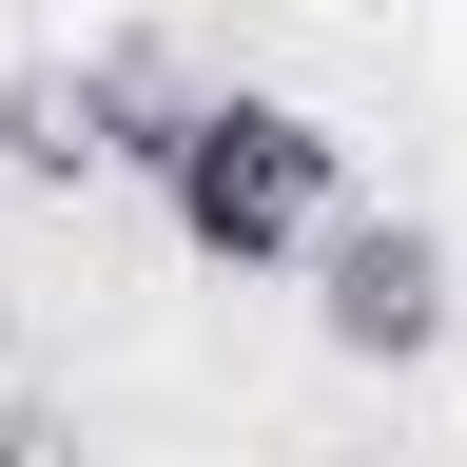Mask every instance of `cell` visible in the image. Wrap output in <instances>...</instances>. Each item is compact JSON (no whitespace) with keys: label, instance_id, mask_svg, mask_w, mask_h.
Here are the masks:
<instances>
[{"label":"cell","instance_id":"obj_1","mask_svg":"<svg viewBox=\"0 0 467 467\" xmlns=\"http://www.w3.org/2000/svg\"><path fill=\"white\" fill-rule=\"evenodd\" d=\"M156 214L195 234L214 273H312V234L350 214V137H331L312 98L214 78L195 117H175V156H156Z\"/></svg>","mask_w":467,"mask_h":467},{"label":"cell","instance_id":"obj_2","mask_svg":"<svg viewBox=\"0 0 467 467\" xmlns=\"http://www.w3.org/2000/svg\"><path fill=\"white\" fill-rule=\"evenodd\" d=\"M312 331L350 370H429L448 350V234L429 214H331L312 234Z\"/></svg>","mask_w":467,"mask_h":467},{"label":"cell","instance_id":"obj_3","mask_svg":"<svg viewBox=\"0 0 467 467\" xmlns=\"http://www.w3.org/2000/svg\"><path fill=\"white\" fill-rule=\"evenodd\" d=\"M0 175H39V195L117 175V137H98V78H78V58H20V78H0Z\"/></svg>","mask_w":467,"mask_h":467},{"label":"cell","instance_id":"obj_4","mask_svg":"<svg viewBox=\"0 0 467 467\" xmlns=\"http://www.w3.org/2000/svg\"><path fill=\"white\" fill-rule=\"evenodd\" d=\"M0 467H98V448H78V409H39V389H0Z\"/></svg>","mask_w":467,"mask_h":467},{"label":"cell","instance_id":"obj_5","mask_svg":"<svg viewBox=\"0 0 467 467\" xmlns=\"http://www.w3.org/2000/svg\"><path fill=\"white\" fill-rule=\"evenodd\" d=\"M0 350H20V292H0Z\"/></svg>","mask_w":467,"mask_h":467}]
</instances>
